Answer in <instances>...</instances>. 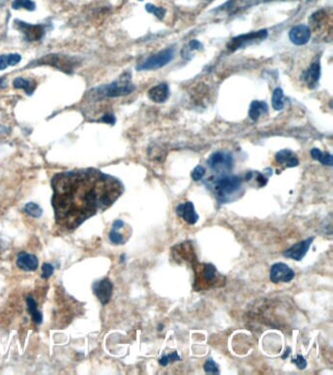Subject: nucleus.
<instances>
[{
    "label": "nucleus",
    "mask_w": 333,
    "mask_h": 375,
    "mask_svg": "<svg viewBox=\"0 0 333 375\" xmlns=\"http://www.w3.org/2000/svg\"><path fill=\"white\" fill-rule=\"evenodd\" d=\"M275 160L279 164H283L286 167H295L299 164V160L290 149L284 148L276 152L275 154Z\"/></svg>",
    "instance_id": "obj_18"
},
{
    "label": "nucleus",
    "mask_w": 333,
    "mask_h": 375,
    "mask_svg": "<svg viewBox=\"0 0 333 375\" xmlns=\"http://www.w3.org/2000/svg\"><path fill=\"white\" fill-rule=\"evenodd\" d=\"M176 214L180 218H182L185 222H187L188 225H194L199 219V216L195 212L194 205L191 201H186V202L180 203L176 207Z\"/></svg>",
    "instance_id": "obj_14"
},
{
    "label": "nucleus",
    "mask_w": 333,
    "mask_h": 375,
    "mask_svg": "<svg viewBox=\"0 0 333 375\" xmlns=\"http://www.w3.org/2000/svg\"><path fill=\"white\" fill-rule=\"evenodd\" d=\"M312 26L314 28V29H317V28H321L323 26H325V24L327 23L328 21V15H327V12L323 9L321 10H318L316 12H314L311 18L309 19Z\"/></svg>",
    "instance_id": "obj_21"
},
{
    "label": "nucleus",
    "mask_w": 333,
    "mask_h": 375,
    "mask_svg": "<svg viewBox=\"0 0 333 375\" xmlns=\"http://www.w3.org/2000/svg\"><path fill=\"white\" fill-rule=\"evenodd\" d=\"M139 1H143V0H139Z\"/></svg>",
    "instance_id": "obj_46"
},
{
    "label": "nucleus",
    "mask_w": 333,
    "mask_h": 375,
    "mask_svg": "<svg viewBox=\"0 0 333 375\" xmlns=\"http://www.w3.org/2000/svg\"><path fill=\"white\" fill-rule=\"evenodd\" d=\"M41 270H42V273H41V277L42 278H48L52 275L53 271H54V268L51 264H47V263H44L41 267Z\"/></svg>",
    "instance_id": "obj_33"
},
{
    "label": "nucleus",
    "mask_w": 333,
    "mask_h": 375,
    "mask_svg": "<svg viewBox=\"0 0 333 375\" xmlns=\"http://www.w3.org/2000/svg\"><path fill=\"white\" fill-rule=\"evenodd\" d=\"M16 265L19 269L25 271H33L38 268V260L37 258L26 252H20L17 256Z\"/></svg>",
    "instance_id": "obj_16"
},
{
    "label": "nucleus",
    "mask_w": 333,
    "mask_h": 375,
    "mask_svg": "<svg viewBox=\"0 0 333 375\" xmlns=\"http://www.w3.org/2000/svg\"><path fill=\"white\" fill-rule=\"evenodd\" d=\"M6 248H7V245H6V243L0 238V255L6 250Z\"/></svg>",
    "instance_id": "obj_42"
},
{
    "label": "nucleus",
    "mask_w": 333,
    "mask_h": 375,
    "mask_svg": "<svg viewBox=\"0 0 333 375\" xmlns=\"http://www.w3.org/2000/svg\"><path fill=\"white\" fill-rule=\"evenodd\" d=\"M267 178L263 175V174H258V177H257V182L259 183V186L260 187H264L266 184H267Z\"/></svg>",
    "instance_id": "obj_39"
},
{
    "label": "nucleus",
    "mask_w": 333,
    "mask_h": 375,
    "mask_svg": "<svg viewBox=\"0 0 333 375\" xmlns=\"http://www.w3.org/2000/svg\"><path fill=\"white\" fill-rule=\"evenodd\" d=\"M13 86L17 89H23L27 95H31L32 91H33V86H32V82L27 80V79H24V78H21V77H17L14 79L13 81Z\"/></svg>",
    "instance_id": "obj_26"
},
{
    "label": "nucleus",
    "mask_w": 333,
    "mask_h": 375,
    "mask_svg": "<svg viewBox=\"0 0 333 375\" xmlns=\"http://www.w3.org/2000/svg\"><path fill=\"white\" fill-rule=\"evenodd\" d=\"M249 1L250 0H229L225 5H223V9L228 11L229 14H234L248 6Z\"/></svg>",
    "instance_id": "obj_23"
},
{
    "label": "nucleus",
    "mask_w": 333,
    "mask_h": 375,
    "mask_svg": "<svg viewBox=\"0 0 333 375\" xmlns=\"http://www.w3.org/2000/svg\"><path fill=\"white\" fill-rule=\"evenodd\" d=\"M167 356H168L169 362H171V361H175V360H178V359H180V357H179V355H178V353H177V352H173V353H171L170 354H167Z\"/></svg>",
    "instance_id": "obj_41"
},
{
    "label": "nucleus",
    "mask_w": 333,
    "mask_h": 375,
    "mask_svg": "<svg viewBox=\"0 0 333 375\" xmlns=\"http://www.w3.org/2000/svg\"><path fill=\"white\" fill-rule=\"evenodd\" d=\"M295 276L294 271L286 264L278 262L274 263L270 270V280L273 283L290 282Z\"/></svg>",
    "instance_id": "obj_9"
},
{
    "label": "nucleus",
    "mask_w": 333,
    "mask_h": 375,
    "mask_svg": "<svg viewBox=\"0 0 333 375\" xmlns=\"http://www.w3.org/2000/svg\"><path fill=\"white\" fill-rule=\"evenodd\" d=\"M265 1H273V0H265Z\"/></svg>",
    "instance_id": "obj_45"
},
{
    "label": "nucleus",
    "mask_w": 333,
    "mask_h": 375,
    "mask_svg": "<svg viewBox=\"0 0 333 375\" xmlns=\"http://www.w3.org/2000/svg\"><path fill=\"white\" fill-rule=\"evenodd\" d=\"M320 76V64L318 61L313 62L305 73V81L309 87H315Z\"/></svg>",
    "instance_id": "obj_19"
},
{
    "label": "nucleus",
    "mask_w": 333,
    "mask_h": 375,
    "mask_svg": "<svg viewBox=\"0 0 333 375\" xmlns=\"http://www.w3.org/2000/svg\"><path fill=\"white\" fill-rule=\"evenodd\" d=\"M311 38V29L305 24L293 26L289 31V39L295 45H305Z\"/></svg>",
    "instance_id": "obj_15"
},
{
    "label": "nucleus",
    "mask_w": 333,
    "mask_h": 375,
    "mask_svg": "<svg viewBox=\"0 0 333 375\" xmlns=\"http://www.w3.org/2000/svg\"><path fill=\"white\" fill-rule=\"evenodd\" d=\"M15 24L16 27L24 34L28 41L40 40L45 33V28L41 24H29L21 21H15Z\"/></svg>",
    "instance_id": "obj_11"
},
{
    "label": "nucleus",
    "mask_w": 333,
    "mask_h": 375,
    "mask_svg": "<svg viewBox=\"0 0 333 375\" xmlns=\"http://www.w3.org/2000/svg\"><path fill=\"white\" fill-rule=\"evenodd\" d=\"M203 369L206 373H219L218 366L212 358L206 359V361L203 364Z\"/></svg>",
    "instance_id": "obj_31"
},
{
    "label": "nucleus",
    "mask_w": 333,
    "mask_h": 375,
    "mask_svg": "<svg viewBox=\"0 0 333 375\" xmlns=\"http://www.w3.org/2000/svg\"><path fill=\"white\" fill-rule=\"evenodd\" d=\"M173 58H174L173 48H167L147 58L144 62L137 65V69L138 70L157 69L159 67L164 66L168 62H170Z\"/></svg>",
    "instance_id": "obj_7"
},
{
    "label": "nucleus",
    "mask_w": 333,
    "mask_h": 375,
    "mask_svg": "<svg viewBox=\"0 0 333 375\" xmlns=\"http://www.w3.org/2000/svg\"><path fill=\"white\" fill-rule=\"evenodd\" d=\"M146 10L148 12V13H151L153 14L156 18H158L159 20H162L165 16V9L164 8H161V7H156L155 5H152V4H146Z\"/></svg>",
    "instance_id": "obj_30"
},
{
    "label": "nucleus",
    "mask_w": 333,
    "mask_h": 375,
    "mask_svg": "<svg viewBox=\"0 0 333 375\" xmlns=\"http://www.w3.org/2000/svg\"><path fill=\"white\" fill-rule=\"evenodd\" d=\"M147 96L149 100L154 103H164L169 97L168 85L166 83H160L151 87L147 92Z\"/></svg>",
    "instance_id": "obj_17"
},
{
    "label": "nucleus",
    "mask_w": 333,
    "mask_h": 375,
    "mask_svg": "<svg viewBox=\"0 0 333 375\" xmlns=\"http://www.w3.org/2000/svg\"><path fill=\"white\" fill-rule=\"evenodd\" d=\"M194 282L193 288L196 291L207 290L212 287H219L225 284L226 277L220 274L212 264H193Z\"/></svg>",
    "instance_id": "obj_3"
},
{
    "label": "nucleus",
    "mask_w": 333,
    "mask_h": 375,
    "mask_svg": "<svg viewBox=\"0 0 333 375\" xmlns=\"http://www.w3.org/2000/svg\"><path fill=\"white\" fill-rule=\"evenodd\" d=\"M308 1H312V0H308Z\"/></svg>",
    "instance_id": "obj_47"
},
{
    "label": "nucleus",
    "mask_w": 333,
    "mask_h": 375,
    "mask_svg": "<svg viewBox=\"0 0 333 375\" xmlns=\"http://www.w3.org/2000/svg\"><path fill=\"white\" fill-rule=\"evenodd\" d=\"M123 226H124V222L121 220H116L113 222L112 227H111V230L109 231V234H108V237H109V240L111 243L116 244V245L125 243L127 238H125L124 235L119 231L123 228Z\"/></svg>",
    "instance_id": "obj_20"
},
{
    "label": "nucleus",
    "mask_w": 333,
    "mask_h": 375,
    "mask_svg": "<svg viewBox=\"0 0 333 375\" xmlns=\"http://www.w3.org/2000/svg\"><path fill=\"white\" fill-rule=\"evenodd\" d=\"M8 63H7V56L6 55H0V69L3 70L7 68Z\"/></svg>",
    "instance_id": "obj_38"
},
{
    "label": "nucleus",
    "mask_w": 333,
    "mask_h": 375,
    "mask_svg": "<svg viewBox=\"0 0 333 375\" xmlns=\"http://www.w3.org/2000/svg\"><path fill=\"white\" fill-rule=\"evenodd\" d=\"M289 351H290V349H288L287 351H285L284 354L282 355V358H285V357H287V356H288V354H289Z\"/></svg>",
    "instance_id": "obj_44"
},
{
    "label": "nucleus",
    "mask_w": 333,
    "mask_h": 375,
    "mask_svg": "<svg viewBox=\"0 0 333 375\" xmlns=\"http://www.w3.org/2000/svg\"><path fill=\"white\" fill-rule=\"evenodd\" d=\"M26 304H27V310H28L33 321L37 324L41 323L42 322V314L38 311L37 305L31 296L26 297Z\"/></svg>",
    "instance_id": "obj_24"
},
{
    "label": "nucleus",
    "mask_w": 333,
    "mask_h": 375,
    "mask_svg": "<svg viewBox=\"0 0 333 375\" xmlns=\"http://www.w3.org/2000/svg\"><path fill=\"white\" fill-rule=\"evenodd\" d=\"M271 104L275 110H281L283 108V91L280 88H275L272 92Z\"/></svg>",
    "instance_id": "obj_27"
},
{
    "label": "nucleus",
    "mask_w": 333,
    "mask_h": 375,
    "mask_svg": "<svg viewBox=\"0 0 333 375\" xmlns=\"http://www.w3.org/2000/svg\"><path fill=\"white\" fill-rule=\"evenodd\" d=\"M24 212L33 218H39L42 215V209L40 206L33 202H28L25 204Z\"/></svg>",
    "instance_id": "obj_28"
},
{
    "label": "nucleus",
    "mask_w": 333,
    "mask_h": 375,
    "mask_svg": "<svg viewBox=\"0 0 333 375\" xmlns=\"http://www.w3.org/2000/svg\"><path fill=\"white\" fill-rule=\"evenodd\" d=\"M241 187L242 180L235 175L221 174L213 180H208V188L212 190L219 203L232 201V197L238 193Z\"/></svg>",
    "instance_id": "obj_2"
},
{
    "label": "nucleus",
    "mask_w": 333,
    "mask_h": 375,
    "mask_svg": "<svg viewBox=\"0 0 333 375\" xmlns=\"http://www.w3.org/2000/svg\"><path fill=\"white\" fill-rule=\"evenodd\" d=\"M52 188L55 221L65 230H73L104 212L123 192L117 179L93 168L58 173L52 179Z\"/></svg>",
    "instance_id": "obj_1"
},
{
    "label": "nucleus",
    "mask_w": 333,
    "mask_h": 375,
    "mask_svg": "<svg viewBox=\"0 0 333 375\" xmlns=\"http://www.w3.org/2000/svg\"><path fill=\"white\" fill-rule=\"evenodd\" d=\"M233 159L231 154L226 151H216L207 159V165L211 170L221 174H226L232 168Z\"/></svg>",
    "instance_id": "obj_8"
},
{
    "label": "nucleus",
    "mask_w": 333,
    "mask_h": 375,
    "mask_svg": "<svg viewBox=\"0 0 333 375\" xmlns=\"http://www.w3.org/2000/svg\"><path fill=\"white\" fill-rule=\"evenodd\" d=\"M158 362H159L160 365H162V366H166V365L169 363V359H168L167 354H163V355L159 358Z\"/></svg>",
    "instance_id": "obj_40"
},
{
    "label": "nucleus",
    "mask_w": 333,
    "mask_h": 375,
    "mask_svg": "<svg viewBox=\"0 0 333 375\" xmlns=\"http://www.w3.org/2000/svg\"><path fill=\"white\" fill-rule=\"evenodd\" d=\"M101 121L104 122V123H108V124H114L115 122V118L112 114L110 113H107V114H104L102 118H101Z\"/></svg>",
    "instance_id": "obj_37"
},
{
    "label": "nucleus",
    "mask_w": 333,
    "mask_h": 375,
    "mask_svg": "<svg viewBox=\"0 0 333 375\" xmlns=\"http://www.w3.org/2000/svg\"><path fill=\"white\" fill-rule=\"evenodd\" d=\"M311 155L313 159L320 161L323 165L332 166V154L331 153H322L320 149L314 147L311 149Z\"/></svg>",
    "instance_id": "obj_25"
},
{
    "label": "nucleus",
    "mask_w": 333,
    "mask_h": 375,
    "mask_svg": "<svg viewBox=\"0 0 333 375\" xmlns=\"http://www.w3.org/2000/svg\"><path fill=\"white\" fill-rule=\"evenodd\" d=\"M7 56V63H8V66H13V65H16L17 63H19L21 60V55L17 54V53H14V54H9V55H6Z\"/></svg>",
    "instance_id": "obj_34"
},
{
    "label": "nucleus",
    "mask_w": 333,
    "mask_h": 375,
    "mask_svg": "<svg viewBox=\"0 0 333 375\" xmlns=\"http://www.w3.org/2000/svg\"><path fill=\"white\" fill-rule=\"evenodd\" d=\"M135 89L134 84L131 82V73L124 72L117 80L108 85H104L93 89L89 95L93 99L98 98H114L125 96L132 93Z\"/></svg>",
    "instance_id": "obj_4"
},
{
    "label": "nucleus",
    "mask_w": 333,
    "mask_h": 375,
    "mask_svg": "<svg viewBox=\"0 0 333 375\" xmlns=\"http://www.w3.org/2000/svg\"><path fill=\"white\" fill-rule=\"evenodd\" d=\"M93 290L102 305H106L112 294V283L108 278H104L94 283Z\"/></svg>",
    "instance_id": "obj_13"
},
{
    "label": "nucleus",
    "mask_w": 333,
    "mask_h": 375,
    "mask_svg": "<svg viewBox=\"0 0 333 375\" xmlns=\"http://www.w3.org/2000/svg\"><path fill=\"white\" fill-rule=\"evenodd\" d=\"M172 255L177 262H180L181 260L185 262H190L192 264L196 262V257L190 241H186L175 245L172 248Z\"/></svg>",
    "instance_id": "obj_12"
},
{
    "label": "nucleus",
    "mask_w": 333,
    "mask_h": 375,
    "mask_svg": "<svg viewBox=\"0 0 333 375\" xmlns=\"http://www.w3.org/2000/svg\"><path fill=\"white\" fill-rule=\"evenodd\" d=\"M313 239H314V237L311 236V237H308L302 241H299V242L293 244L291 247H289L285 251H283L282 255L286 258H289V259L301 261L305 257V255L307 254V252L309 250L312 242L313 241Z\"/></svg>",
    "instance_id": "obj_10"
},
{
    "label": "nucleus",
    "mask_w": 333,
    "mask_h": 375,
    "mask_svg": "<svg viewBox=\"0 0 333 375\" xmlns=\"http://www.w3.org/2000/svg\"><path fill=\"white\" fill-rule=\"evenodd\" d=\"M268 36L267 29H261L258 31H251L249 33L240 34L231 38L227 44V48L230 52H234L240 48H243L247 45H250L254 42L264 40Z\"/></svg>",
    "instance_id": "obj_6"
},
{
    "label": "nucleus",
    "mask_w": 333,
    "mask_h": 375,
    "mask_svg": "<svg viewBox=\"0 0 333 375\" xmlns=\"http://www.w3.org/2000/svg\"><path fill=\"white\" fill-rule=\"evenodd\" d=\"M7 130H8V129H7L6 127L0 125V134H1V133H5V132H7Z\"/></svg>",
    "instance_id": "obj_43"
},
{
    "label": "nucleus",
    "mask_w": 333,
    "mask_h": 375,
    "mask_svg": "<svg viewBox=\"0 0 333 375\" xmlns=\"http://www.w3.org/2000/svg\"><path fill=\"white\" fill-rule=\"evenodd\" d=\"M268 104L264 101H253L249 107V117L256 121L262 113H265L268 111Z\"/></svg>",
    "instance_id": "obj_22"
},
{
    "label": "nucleus",
    "mask_w": 333,
    "mask_h": 375,
    "mask_svg": "<svg viewBox=\"0 0 333 375\" xmlns=\"http://www.w3.org/2000/svg\"><path fill=\"white\" fill-rule=\"evenodd\" d=\"M201 47H202V44H201L199 41L195 40V39L191 40V41L187 44V46L188 52H191V51H194V50H199Z\"/></svg>",
    "instance_id": "obj_36"
},
{
    "label": "nucleus",
    "mask_w": 333,
    "mask_h": 375,
    "mask_svg": "<svg viewBox=\"0 0 333 375\" xmlns=\"http://www.w3.org/2000/svg\"><path fill=\"white\" fill-rule=\"evenodd\" d=\"M38 62L39 64H48L67 73H71L74 67L78 64V61L75 58L59 54L46 55L39 59Z\"/></svg>",
    "instance_id": "obj_5"
},
{
    "label": "nucleus",
    "mask_w": 333,
    "mask_h": 375,
    "mask_svg": "<svg viewBox=\"0 0 333 375\" xmlns=\"http://www.w3.org/2000/svg\"><path fill=\"white\" fill-rule=\"evenodd\" d=\"M204 174H205V169H204L202 166L198 165V166H196V167L191 171L190 176H191V178H192L193 181L197 182V181H200V180L203 178Z\"/></svg>",
    "instance_id": "obj_32"
},
{
    "label": "nucleus",
    "mask_w": 333,
    "mask_h": 375,
    "mask_svg": "<svg viewBox=\"0 0 333 375\" xmlns=\"http://www.w3.org/2000/svg\"><path fill=\"white\" fill-rule=\"evenodd\" d=\"M13 9H26L28 11H33L35 9V3L31 0H14L12 3Z\"/></svg>",
    "instance_id": "obj_29"
},
{
    "label": "nucleus",
    "mask_w": 333,
    "mask_h": 375,
    "mask_svg": "<svg viewBox=\"0 0 333 375\" xmlns=\"http://www.w3.org/2000/svg\"><path fill=\"white\" fill-rule=\"evenodd\" d=\"M291 361L293 363H295L299 369H304L307 366V361L304 358V356L301 354H297V356L295 358H293Z\"/></svg>",
    "instance_id": "obj_35"
}]
</instances>
